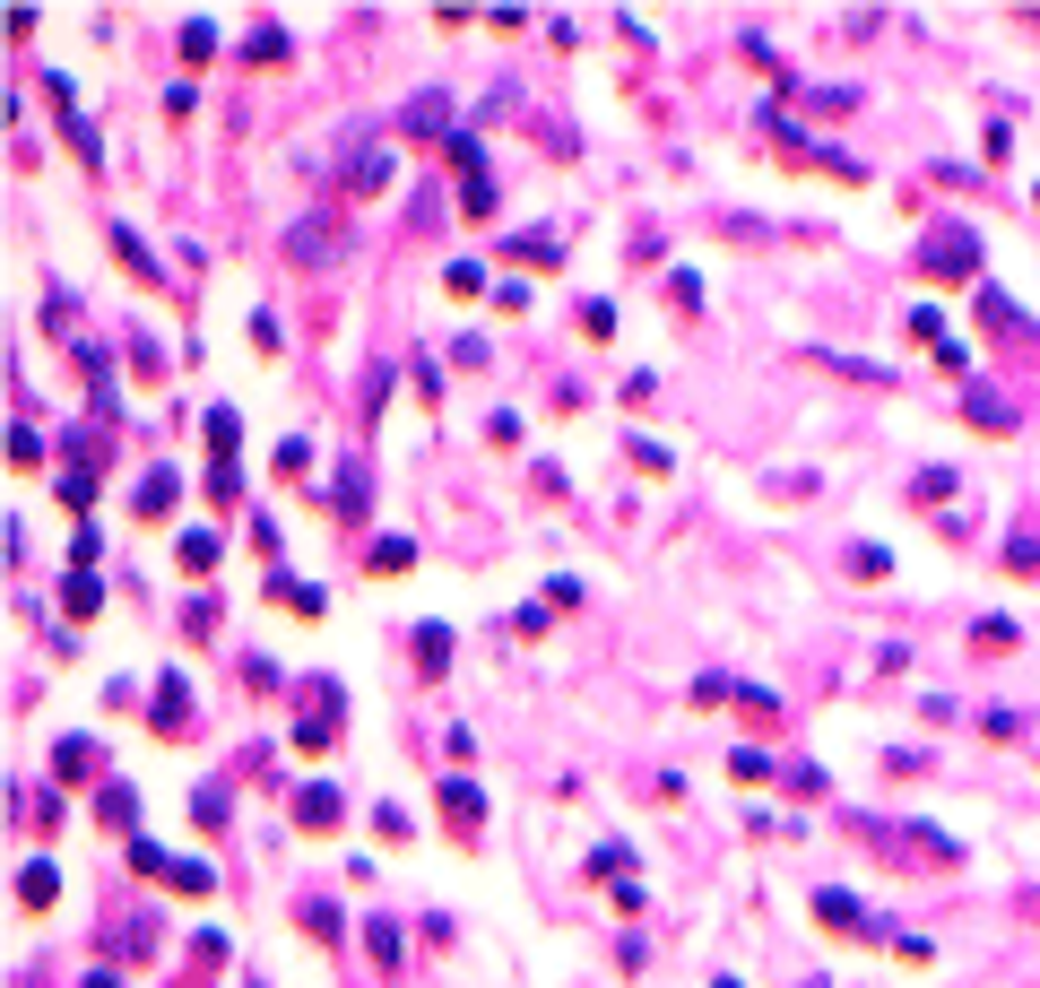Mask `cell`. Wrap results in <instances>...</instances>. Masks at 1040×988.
I'll return each mask as SVG.
<instances>
[{
	"label": "cell",
	"mask_w": 1040,
	"mask_h": 988,
	"mask_svg": "<svg viewBox=\"0 0 1040 988\" xmlns=\"http://www.w3.org/2000/svg\"><path fill=\"white\" fill-rule=\"evenodd\" d=\"M460 209H468V217H494V183H486V174H477V183L460 191Z\"/></svg>",
	"instance_id": "24"
},
{
	"label": "cell",
	"mask_w": 1040,
	"mask_h": 988,
	"mask_svg": "<svg viewBox=\"0 0 1040 988\" xmlns=\"http://www.w3.org/2000/svg\"><path fill=\"white\" fill-rule=\"evenodd\" d=\"M61 599H70V616H96V608H105V590H96V581H87V573H79V581H70V590H61Z\"/></svg>",
	"instance_id": "20"
},
{
	"label": "cell",
	"mask_w": 1040,
	"mask_h": 988,
	"mask_svg": "<svg viewBox=\"0 0 1040 988\" xmlns=\"http://www.w3.org/2000/svg\"><path fill=\"white\" fill-rule=\"evenodd\" d=\"M295 824H304V833H330V824H339V798H330V789L313 780V789L295 798Z\"/></svg>",
	"instance_id": "9"
},
{
	"label": "cell",
	"mask_w": 1040,
	"mask_h": 988,
	"mask_svg": "<svg viewBox=\"0 0 1040 988\" xmlns=\"http://www.w3.org/2000/svg\"><path fill=\"white\" fill-rule=\"evenodd\" d=\"M971 642H980V650H1015L1024 633H1015V624H1006V616H980V624H971Z\"/></svg>",
	"instance_id": "13"
},
{
	"label": "cell",
	"mask_w": 1040,
	"mask_h": 988,
	"mask_svg": "<svg viewBox=\"0 0 1040 988\" xmlns=\"http://www.w3.org/2000/svg\"><path fill=\"white\" fill-rule=\"evenodd\" d=\"M452 659V633L443 624H417V668H443Z\"/></svg>",
	"instance_id": "12"
},
{
	"label": "cell",
	"mask_w": 1040,
	"mask_h": 988,
	"mask_svg": "<svg viewBox=\"0 0 1040 988\" xmlns=\"http://www.w3.org/2000/svg\"><path fill=\"white\" fill-rule=\"evenodd\" d=\"M1006 564H1015V573H1040V538H1032V529L1006 538Z\"/></svg>",
	"instance_id": "17"
},
{
	"label": "cell",
	"mask_w": 1040,
	"mask_h": 988,
	"mask_svg": "<svg viewBox=\"0 0 1040 988\" xmlns=\"http://www.w3.org/2000/svg\"><path fill=\"white\" fill-rule=\"evenodd\" d=\"M399 130L408 139H452V105L443 96H417V105H399Z\"/></svg>",
	"instance_id": "3"
},
{
	"label": "cell",
	"mask_w": 1040,
	"mask_h": 988,
	"mask_svg": "<svg viewBox=\"0 0 1040 988\" xmlns=\"http://www.w3.org/2000/svg\"><path fill=\"white\" fill-rule=\"evenodd\" d=\"M191 729V694H183V677H165L156 685V738H183Z\"/></svg>",
	"instance_id": "4"
},
{
	"label": "cell",
	"mask_w": 1040,
	"mask_h": 988,
	"mask_svg": "<svg viewBox=\"0 0 1040 988\" xmlns=\"http://www.w3.org/2000/svg\"><path fill=\"white\" fill-rule=\"evenodd\" d=\"M1024 910H1032V919H1040V884H1032V893H1024Z\"/></svg>",
	"instance_id": "25"
},
{
	"label": "cell",
	"mask_w": 1040,
	"mask_h": 988,
	"mask_svg": "<svg viewBox=\"0 0 1040 988\" xmlns=\"http://www.w3.org/2000/svg\"><path fill=\"white\" fill-rule=\"evenodd\" d=\"M390 174H399V165H390V148H355V156H347V183H355V191H382Z\"/></svg>",
	"instance_id": "6"
},
{
	"label": "cell",
	"mask_w": 1040,
	"mask_h": 988,
	"mask_svg": "<svg viewBox=\"0 0 1040 988\" xmlns=\"http://www.w3.org/2000/svg\"><path fill=\"white\" fill-rule=\"evenodd\" d=\"M408 564H417L408 538H382V546H373V573H408Z\"/></svg>",
	"instance_id": "16"
},
{
	"label": "cell",
	"mask_w": 1040,
	"mask_h": 988,
	"mask_svg": "<svg viewBox=\"0 0 1040 988\" xmlns=\"http://www.w3.org/2000/svg\"><path fill=\"white\" fill-rule=\"evenodd\" d=\"M52 893H61V875H52L44 859H35L26 875H17V902H26V910H52Z\"/></svg>",
	"instance_id": "11"
},
{
	"label": "cell",
	"mask_w": 1040,
	"mask_h": 988,
	"mask_svg": "<svg viewBox=\"0 0 1040 988\" xmlns=\"http://www.w3.org/2000/svg\"><path fill=\"white\" fill-rule=\"evenodd\" d=\"M364 945H373V963H382V972L399 963V937H390V919H373V937H364Z\"/></svg>",
	"instance_id": "22"
},
{
	"label": "cell",
	"mask_w": 1040,
	"mask_h": 988,
	"mask_svg": "<svg viewBox=\"0 0 1040 988\" xmlns=\"http://www.w3.org/2000/svg\"><path fill=\"white\" fill-rule=\"evenodd\" d=\"M920 269L927 278H971V269H980V235H971V226H936L927 251H920Z\"/></svg>",
	"instance_id": "1"
},
{
	"label": "cell",
	"mask_w": 1040,
	"mask_h": 988,
	"mask_svg": "<svg viewBox=\"0 0 1040 988\" xmlns=\"http://www.w3.org/2000/svg\"><path fill=\"white\" fill-rule=\"evenodd\" d=\"M330 251H339V226H330V217H304V226H295V260H330Z\"/></svg>",
	"instance_id": "10"
},
{
	"label": "cell",
	"mask_w": 1040,
	"mask_h": 988,
	"mask_svg": "<svg viewBox=\"0 0 1040 988\" xmlns=\"http://www.w3.org/2000/svg\"><path fill=\"white\" fill-rule=\"evenodd\" d=\"M815 919H823L832 937H876V919L858 910V893H815Z\"/></svg>",
	"instance_id": "2"
},
{
	"label": "cell",
	"mask_w": 1040,
	"mask_h": 988,
	"mask_svg": "<svg viewBox=\"0 0 1040 988\" xmlns=\"http://www.w3.org/2000/svg\"><path fill=\"white\" fill-rule=\"evenodd\" d=\"M183 52H191V61H209V52H218V26H209V17H191V26H183Z\"/></svg>",
	"instance_id": "18"
},
{
	"label": "cell",
	"mask_w": 1040,
	"mask_h": 988,
	"mask_svg": "<svg viewBox=\"0 0 1040 988\" xmlns=\"http://www.w3.org/2000/svg\"><path fill=\"white\" fill-rule=\"evenodd\" d=\"M971 425H989V434H1015V399H997V390H980V381H971Z\"/></svg>",
	"instance_id": "8"
},
{
	"label": "cell",
	"mask_w": 1040,
	"mask_h": 988,
	"mask_svg": "<svg viewBox=\"0 0 1040 988\" xmlns=\"http://www.w3.org/2000/svg\"><path fill=\"white\" fill-rule=\"evenodd\" d=\"M443 815H452L460 833H477V815H486V798H477V780H443Z\"/></svg>",
	"instance_id": "7"
},
{
	"label": "cell",
	"mask_w": 1040,
	"mask_h": 988,
	"mask_svg": "<svg viewBox=\"0 0 1040 988\" xmlns=\"http://www.w3.org/2000/svg\"><path fill=\"white\" fill-rule=\"evenodd\" d=\"M174 503H183V478H174V469H148V478H139V511H148V520H165Z\"/></svg>",
	"instance_id": "5"
},
{
	"label": "cell",
	"mask_w": 1040,
	"mask_h": 988,
	"mask_svg": "<svg viewBox=\"0 0 1040 988\" xmlns=\"http://www.w3.org/2000/svg\"><path fill=\"white\" fill-rule=\"evenodd\" d=\"M183 564L209 573V564H218V538H209V529H183Z\"/></svg>",
	"instance_id": "15"
},
{
	"label": "cell",
	"mask_w": 1040,
	"mask_h": 988,
	"mask_svg": "<svg viewBox=\"0 0 1040 988\" xmlns=\"http://www.w3.org/2000/svg\"><path fill=\"white\" fill-rule=\"evenodd\" d=\"M911 494H920V503H945V494H954V478H945V469H920V478H911Z\"/></svg>",
	"instance_id": "23"
},
{
	"label": "cell",
	"mask_w": 1040,
	"mask_h": 988,
	"mask_svg": "<svg viewBox=\"0 0 1040 988\" xmlns=\"http://www.w3.org/2000/svg\"><path fill=\"white\" fill-rule=\"evenodd\" d=\"M234 434H243L234 408H209V451H218V460H234Z\"/></svg>",
	"instance_id": "14"
},
{
	"label": "cell",
	"mask_w": 1040,
	"mask_h": 988,
	"mask_svg": "<svg viewBox=\"0 0 1040 988\" xmlns=\"http://www.w3.org/2000/svg\"><path fill=\"white\" fill-rule=\"evenodd\" d=\"M9 460H17V469H35V460H44V443H35V425H17V434H9Z\"/></svg>",
	"instance_id": "21"
},
{
	"label": "cell",
	"mask_w": 1040,
	"mask_h": 988,
	"mask_svg": "<svg viewBox=\"0 0 1040 988\" xmlns=\"http://www.w3.org/2000/svg\"><path fill=\"white\" fill-rule=\"evenodd\" d=\"M850 573H858V581H885V573H893V555H885V546H858V555H850Z\"/></svg>",
	"instance_id": "19"
}]
</instances>
